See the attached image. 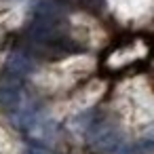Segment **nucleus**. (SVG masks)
Returning a JSON list of instances; mask_svg holds the SVG:
<instances>
[{
  "instance_id": "1",
  "label": "nucleus",
  "mask_w": 154,
  "mask_h": 154,
  "mask_svg": "<svg viewBox=\"0 0 154 154\" xmlns=\"http://www.w3.org/2000/svg\"><path fill=\"white\" fill-rule=\"evenodd\" d=\"M26 36L30 53L42 59H63L78 49L70 36L63 13H34Z\"/></svg>"
},
{
  "instance_id": "2",
  "label": "nucleus",
  "mask_w": 154,
  "mask_h": 154,
  "mask_svg": "<svg viewBox=\"0 0 154 154\" xmlns=\"http://www.w3.org/2000/svg\"><path fill=\"white\" fill-rule=\"evenodd\" d=\"M87 143L95 154H137V148L131 146L122 131L112 125L95 122L87 131Z\"/></svg>"
},
{
  "instance_id": "3",
  "label": "nucleus",
  "mask_w": 154,
  "mask_h": 154,
  "mask_svg": "<svg viewBox=\"0 0 154 154\" xmlns=\"http://www.w3.org/2000/svg\"><path fill=\"white\" fill-rule=\"evenodd\" d=\"M9 116H11V122H13L15 129L28 131L30 125L38 118V103H36L34 99H30V97H23L21 103H19L15 110L9 112Z\"/></svg>"
},
{
  "instance_id": "4",
  "label": "nucleus",
  "mask_w": 154,
  "mask_h": 154,
  "mask_svg": "<svg viewBox=\"0 0 154 154\" xmlns=\"http://www.w3.org/2000/svg\"><path fill=\"white\" fill-rule=\"evenodd\" d=\"M5 70H9V72L21 76V78H26L34 70V59L26 51H13L11 57H9V61H7V66H5Z\"/></svg>"
},
{
  "instance_id": "5",
  "label": "nucleus",
  "mask_w": 154,
  "mask_h": 154,
  "mask_svg": "<svg viewBox=\"0 0 154 154\" xmlns=\"http://www.w3.org/2000/svg\"><path fill=\"white\" fill-rule=\"evenodd\" d=\"M23 97H26L23 89H0V110L5 112L15 110Z\"/></svg>"
},
{
  "instance_id": "6",
  "label": "nucleus",
  "mask_w": 154,
  "mask_h": 154,
  "mask_svg": "<svg viewBox=\"0 0 154 154\" xmlns=\"http://www.w3.org/2000/svg\"><path fill=\"white\" fill-rule=\"evenodd\" d=\"M59 2L76 5V7H80V9H87V11H93V13L101 11V7H103V0H59Z\"/></svg>"
},
{
  "instance_id": "7",
  "label": "nucleus",
  "mask_w": 154,
  "mask_h": 154,
  "mask_svg": "<svg viewBox=\"0 0 154 154\" xmlns=\"http://www.w3.org/2000/svg\"><path fill=\"white\" fill-rule=\"evenodd\" d=\"M23 154H49V152H45V150H40V148H26Z\"/></svg>"
}]
</instances>
